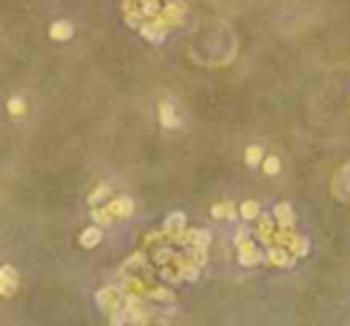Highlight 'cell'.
I'll list each match as a JSON object with an SVG mask.
<instances>
[{
	"instance_id": "obj_17",
	"label": "cell",
	"mask_w": 350,
	"mask_h": 326,
	"mask_svg": "<svg viewBox=\"0 0 350 326\" xmlns=\"http://www.w3.org/2000/svg\"><path fill=\"white\" fill-rule=\"evenodd\" d=\"M264 170H266L269 175H276L278 170H281V163H278L276 156H269V159L264 161Z\"/></svg>"
},
{
	"instance_id": "obj_15",
	"label": "cell",
	"mask_w": 350,
	"mask_h": 326,
	"mask_svg": "<svg viewBox=\"0 0 350 326\" xmlns=\"http://www.w3.org/2000/svg\"><path fill=\"white\" fill-rule=\"evenodd\" d=\"M307 240L305 237H300V235H295L293 237V242H290V252L295 254V257H302V254H307Z\"/></svg>"
},
{
	"instance_id": "obj_4",
	"label": "cell",
	"mask_w": 350,
	"mask_h": 326,
	"mask_svg": "<svg viewBox=\"0 0 350 326\" xmlns=\"http://www.w3.org/2000/svg\"><path fill=\"white\" fill-rule=\"evenodd\" d=\"M183 230H185V214H170L168 216V221H166V233L173 240H178V237L183 235Z\"/></svg>"
},
{
	"instance_id": "obj_16",
	"label": "cell",
	"mask_w": 350,
	"mask_h": 326,
	"mask_svg": "<svg viewBox=\"0 0 350 326\" xmlns=\"http://www.w3.org/2000/svg\"><path fill=\"white\" fill-rule=\"evenodd\" d=\"M261 156H264L261 146H250V149L245 151V159H247V163H250V165H257L259 161H264Z\"/></svg>"
},
{
	"instance_id": "obj_18",
	"label": "cell",
	"mask_w": 350,
	"mask_h": 326,
	"mask_svg": "<svg viewBox=\"0 0 350 326\" xmlns=\"http://www.w3.org/2000/svg\"><path fill=\"white\" fill-rule=\"evenodd\" d=\"M7 108H10L12 115H22V113L27 110V106H24V101H22V98H12V101L7 103Z\"/></svg>"
},
{
	"instance_id": "obj_5",
	"label": "cell",
	"mask_w": 350,
	"mask_h": 326,
	"mask_svg": "<svg viewBox=\"0 0 350 326\" xmlns=\"http://www.w3.org/2000/svg\"><path fill=\"white\" fill-rule=\"evenodd\" d=\"M274 216H276V223L281 228H293V221H295V214L290 209V204H278L274 209Z\"/></svg>"
},
{
	"instance_id": "obj_3",
	"label": "cell",
	"mask_w": 350,
	"mask_h": 326,
	"mask_svg": "<svg viewBox=\"0 0 350 326\" xmlns=\"http://www.w3.org/2000/svg\"><path fill=\"white\" fill-rule=\"evenodd\" d=\"M238 247H240V264H245V266H252V264H257L259 259H261V254L259 250L250 242V240H238Z\"/></svg>"
},
{
	"instance_id": "obj_14",
	"label": "cell",
	"mask_w": 350,
	"mask_h": 326,
	"mask_svg": "<svg viewBox=\"0 0 350 326\" xmlns=\"http://www.w3.org/2000/svg\"><path fill=\"white\" fill-rule=\"evenodd\" d=\"M240 214H242V218H247V221L257 218L259 216V204L257 201H245V204L240 206Z\"/></svg>"
},
{
	"instance_id": "obj_1",
	"label": "cell",
	"mask_w": 350,
	"mask_h": 326,
	"mask_svg": "<svg viewBox=\"0 0 350 326\" xmlns=\"http://www.w3.org/2000/svg\"><path fill=\"white\" fill-rule=\"evenodd\" d=\"M96 302H98V307L103 309L106 314H115L118 307H120V302H123V297H120V293L115 288H103V290H98Z\"/></svg>"
},
{
	"instance_id": "obj_9",
	"label": "cell",
	"mask_w": 350,
	"mask_h": 326,
	"mask_svg": "<svg viewBox=\"0 0 350 326\" xmlns=\"http://www.w3.org/2000/svg\"><path fill=\"white\" fill-rule=\"evenodd\" d=\"M269 261H271V264H276V266H288L293 259H290V254L286 252V247H283V245H278V247H274V250L269 252Z\"/></svg>"
},
{
	"instance_id": "obj_11",
	"label": "cell",
	"mask_w": 350,
	"mask_h": 326,
	"mask_svg": "<svg viewBox=\"0 0 350 326\" xmlns=\"http://www.w3.org/2000/svg\"><path fill=\"white\" fill-rule=\"evenodd\" d=\"M139 12H142L144 17H156V15L161 12L159 0H139Z\"/></svg>"
},
{
	"instance_id": "obj_20",
	"label": "cell",
	"mask_w": 350,
	"mask_h": 326,
	"mask_svg": "<svg viewBox=\"0 0 350 326\" xmlns=\"http://www.w3.org/2000/svg\"><path fill=\"white\" fill-rule=\"evenodd\" d=\"M106 195H108V187H106V185H101V187H98V190H96V192H92V204H96V201L101 199V197H106Z\"/></svg>"
},
{
	"instance_id": "obj_19",
	"label": "cell",
	"mask_w": 350,
	"mask_h": 326,
	"mask_svg": "<svg viewBox=\"0 0 350 326\" xmlns=\"http://www.w3.org/2000/svg\"><path fill=\"white\" fill-rule=\"evenodd\" d=\"M94 218H96L98 223H111L113 214L108 211V206H106V209H96V211H94Z\"/></svg>"
},
{
	"instance_id": "obj_8",
	"label": "cell",
	"mask_w": 350,
	"mask_h": 326,
	"mask_svg": "<svg viewBox=\"0 0 350 326\" xmlns=\"http://www.w3.org/2000/svg\"><path fill=\"white\" fill-rule=\"evenodd\" d=\"M70 36H72V24H70V22H56V24L51 27V38H56V41H67Z\"/></svg>"
},
{
	"instance_id": "obj_2",
	"label": "cell",
	"mask_w": 350,
	"mask_h": 326,
	"mask_svg": "<svg viewBox=\"0 0 350 326\" xmlns=\"http://www.w3.org/2000/svg\"><path fill=\"white\" fill-rule=\"evenodd\" d=\"M17 290V271L12 266H2L0 269V295L10 297Z\"/></svg>"
},
{
	"instance_id": "obj_6",
	"label": "cell",
	"mask_w": 350,
	"mask_h": 326,
	"mask_svg": "<svg viewBox=\"0 0 350 326\" xmlns=\"http://www.w3.org/2000/svg\"><path fill=\"white\" fill-rule=\"evenodd\" d=\"M173 264L180 269V276L183 278H194L197 276V261H192V259H185L183 254H173Z\"/></svg>"
},
{
	"instance_id": "obj_10",
	"label": "cell",
	"mask_w": 350,
	"mask_h": 326,
	"mask_svg": "<svg viewBox=\"0 0 350 326\" xmlns=\"http://www.w3.org/2000/svg\"><path fill=\"white\" fill-rule=\"evenodd\" d=\"M79 242H82V247H94V245H98L101 242V230L98 228H87L82 237H79Z\"/></svg>"
},
{
	"instance_id": "obj_21",
	"label": "cell",
	"mask_w": 350,
	"mask_h": 326,
	"mask_svg": "<svg viewBox=\"0 0 350 326\" xmlns=\"http://www.w3.org/2000/svg\"><path fill=\"white\" fill-rule=\"evenodd\" d=\"M151 297H156V300H168V297H170V293H168V290H154V293H151Z\"/></svg>"
},
{
	"instance_id": "obj_7",
	"label": "cell",
	"mask_w": 350,
	"mask_h": 326,
	"mask_svg": "<svg viewBox=\"0 0 350 326\" xmlns=\"http://www.w3.org/2000/svg\"><path fill=\"white\" fill-rule=\"evenodd\" d=\"M108 211H111L115 218H125L132 214V201L127 197H120V199H113L108 204Z\"/></svg>"
},
{
	"instance_id": "obj_12",
	"label": "cell",
	"mask_w": 350,
	"mask_h": 326,
	"mask_svg": "<svg viewBox=\"0 0 350 326\" xmlns=\"http://www.w3.org/2000/svg\"><path fill=\"white\" fill-rule=\"evenodd\" d=\"M211 214H214V218H230L235 214V206L228 204V201H223V204H216V206L211 209Z\"/></svg>"
},
{
	"instance_id": "obj_13",
	"label": "cell",
	"mask_w": 350,
	"mask_h": 326,
	"mask_svg": "<svg viewBox=\"0 0 350 326\" xmlns=\"http://www.w3.org/2000/svg\"><path fill=\"white\" fill-rule=\"evenodd\" d=\"M161 120L166 127H178V120H175V113L170 108V103H161Z\"/></svg>"
}]
</instances>
